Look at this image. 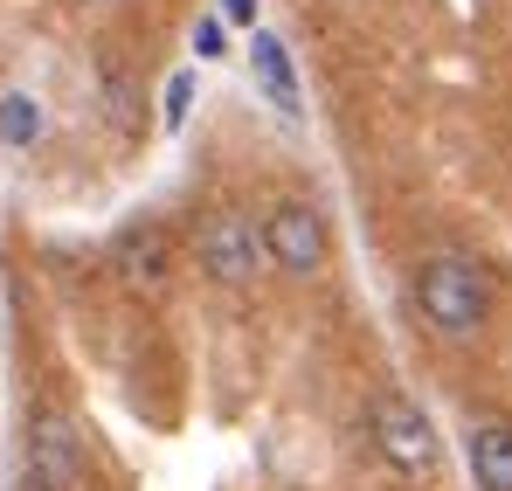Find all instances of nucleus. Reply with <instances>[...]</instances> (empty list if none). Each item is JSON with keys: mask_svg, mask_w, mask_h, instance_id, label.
Segmentation results:
<instances>
[{"mask_svg": "<svg viewBox=\"0 0 512 491\" xmlns=\"http://www.w3.org/2000/svg\"><path fill=\"white\" fill-rule=\"evenodd\" d=\"M416 312L443 339H478L492 319V277L471 256H429L416 270Z\"/></svg>", "mask_w": 512, "mask_h": 491, "instance_id": "f257e3e1", "label": "nucleus"}, {"mask_svg": "<svg viewBox=\"0 0 512 491\" xmlns=\"http://www.w3.org/2000/svg\"><path fill=\"white\" fill-rule=\"evenodd\" d=\"M367 429H374V450H381V457H388L402 478H429V471L443 464V443H436L429 415L416 409L409 395H374Z\"/></svg>", "mask_w": 512, "mask_h": 491, "instance_id": "f03ea898", "label": "nucleus"}, {"mask_svg": "<svg viewBox=\"0 0 512 491\" xmlns=\"http://www.w3.org/2000/svg\"><path fill=\"white\" fill-rule=\"evenodd\" d=\"M256 229H263V263H277L284 277H319L326 270L333 236H326V215L312 201H277Z\"/></svg>", "mask_w": 512, "mask_h": 491, "instance_id": "7ed1b4c3", "label": "nucleus"}, {"mask_svg": "<svg viewBox=\"0 0 512 491\" xmlns=\"http://www.w3.org/2000/svg\"><path fill=\"white\" fill-rule=\"evenodd\" d=\"M194 263L215 277V284H250L263 270V229L236 208H215L194 222Z\"/></svg>", "mask_w": 512, "mask_h": 491, "instance_id": "20e7f679", "label": "nucleus"}, {"mask_svg": "<svg viewBox=\"0 0 512 491\" xmlns=\"http://www.w3.org/2000/svg\"><path fill=\"white\" fill-rule=\"evenodd\" d=\"M84 485V443L77 422L63 409H35L28 422V464H21V491H77Z\"/></svg>", "mask_w": 512, "mask_h": 491, "instance_id": "39448f33", "label": "nucleus"}, {"mask_svg": "<svg viewBox=\"0 0 512 491\" xmlns=\"http://www.w3.org/2000/svg\"><path fill=\"white\" fill-rule=\"evenodd\" d=\"M118 277L132 284V291H167V277H173V243H167V229H153V222H139V229H125L118 236Z\"/></svg>", "mask_w": 512, "mask_h": 491, "instance_id": "423d86ee", "label": "nucleus"}, {"mask_svg": "<svg viewBox=\"0 0 512 491\" xmlns=\"http://www.w3.org/2000/svg\"><path fill=\"white\" fill-rule=\"evenodd\" d=\"M250 70H256V83H263V97L298 125V118H305V90H298V70H291V49H284L277 35H256L250 42Z\"/></svg>", "mask_w": 512, "mask_h": 491, "instance_id": "0eeeda50", "label": "nucleus"}, {"mask_svg": "<svg viewBox=\"0 0 512 491\" xmlns=\"http://www.w3.org/2000/svg\"><path fill=\"white\" fill-rule=\"evenodd\" d=\"M471 471L485 491H512V422H478L471 429Z\"/></svg>", "mask_w": 512, "mask_h": 491, "instance_id": "6e6552de", "label": "nucleus"}, {"mask_svg": "<svg viewBox=\"0 0 512 491\" xmlns=\"http://www.w3.org/2000/svg\"><path fill=\"white\" fill-rule=\"evenodd\" d=\"M35 139H42V104L7 90L0 97V146H35Z\"/></svg>", "mask_w": 512, "mask_h": 491, "instance_id": "1a4fd4ad", "label": "nucleus"}, {"mask_svg": "<svg viewBox=\"0 0 512 491\" xmlns=\"http://www.w3.org/2000/svg\"><path fill=\"white\" fill-rule=\"evenodd\" d=\"M187 111H194V70H173L167 77V132L187 125Z\"/></svg>", "mask_w": 512, "mask_h": 491, "instance_id": "9d476101", "label": "nucleus"}, {"mask_svg": "<svg viewBox=\"0 0 512 491\" xmlns=\"http://www.w3.org/2000/svg\"><path fill=\"white\" fill-rule=\"evenodd\" d=\"M194 56H222V21H201L194 28Z\"/></svg>", "mask_w": 512, "mask_h": 491, "instance_id": "9b49d317", "label": "nucleus"}, {"mask_svg": "<svg viewBox=\"0 0 512 491\" xmlns=\"http://www.w3.org/2000/svg\"><path fill=\"white\" fill-rule=\"evenodd\" d=\"M222 14L229 21H256V0H222Z\"/></svg>", "mask_w": 512, "mask_h": 491, "instance_id": "f8f14e48", "label": "nucleus"}]
</instances>
